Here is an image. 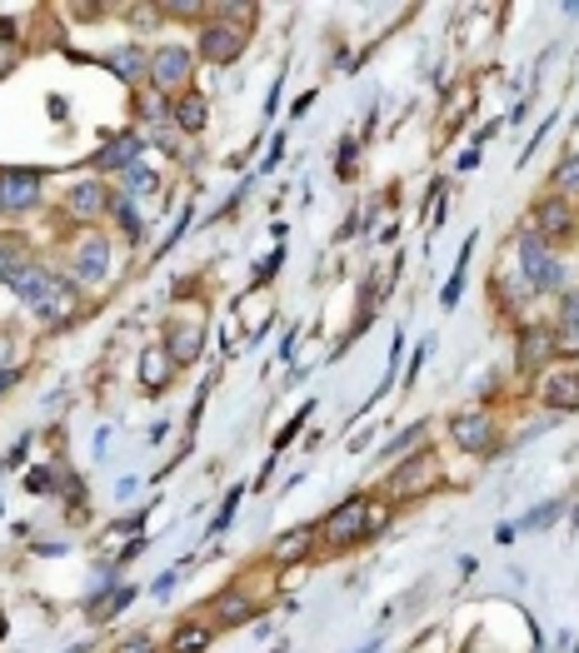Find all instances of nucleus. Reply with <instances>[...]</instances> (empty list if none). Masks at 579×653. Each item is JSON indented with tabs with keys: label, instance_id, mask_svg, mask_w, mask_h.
Listing matches in <instances>:
<instances>
[{
	"label": "nucleus",
	"instance_id": "obj_1",
	"mask_svg": "<svg viewBox=\"0 0 579 653\" xmlns=\"http://www.w3.org/2000/svg\"><path fill=\"white\" fill-rule=\"evenodd\" d=\"M520 270L530 280V295H560L565 290V270L540 235H520Z\"/></svg>",
	"mask_w": 579,
	"mask_h": 653
},
{
	"label": "nucleus",
	"instance_id": "obj_2",
	"mask_svg": "<svg viewBox=\"0 0 579 653\" xmlns=\"http://www.w3.org/2000/svg\"><path fill=\"white\" fill-rule=\"evenodd\" d=\"M365 514H370V499H365V494L345 499L340 509H330V514H325L320 539H325L330 549H350V544H360V539H365Z\"/></svg>",
	"mask_w": 579,
	"mask_h": 653
},
{
	"label": "nucleus",
	"instance_id": "obj_3",
	"mask_svg": "<svg viewBox=\"0 0 579 653\" xmlns=\"http://www.w3.org/2000/svg\"><path fill=\"white\" fill-rule=\"evenodd\" d=\"M190 75H195V55L185 45H160L150 55V85L155 90H190Z\"/></svg>",
	"mask_w": 579,
	"mask_h": 653
},
{
	"label": "nucleus",
	"instance_id": "obj_4",
	"mask_svg": "<svg viewBox=\"0 0 579 653\" xmlns=\"http://www.w3.org/2000/svg\"><path fill=\"white\" fill-rule=\"evenodd\" d=\"M40 205V170H0V215H25Z\"/></svg>",
	"mask_w": 579,
	"mask_h": 653
},
{
	"label": "nucleus",
	"instance_id": "obj_5",
	"mask_svg": "<svg viewBox=\"0 0 579 653\" xmlns=\"http://www.w3.org/2000/svg\"><path fill=\"white\" fill-rule=\"evenodd\" d=\"M450 439L465 449V454H490L495 449V419L485 409H465L450 419Z\"/></svg>",
	"mask_w": 579,
	"mask_h": 653
},
{
	"label": "nucleus",
	"instance_id": "obj_6",
	"mask_svg": "<svg viewBox=\"0 0 579 653\" xmlns=\"http://www.w3.org/2000/svg\"><path fill=\"white\" fill-rule=\"evenodd\" d=\"M70 265H75V280L80 285H100L110 275V245L100 235H80L75 250H70Z\"/></svg>",
	"mask_w": 579,
	"mask_h": 653
},
{
	"label": "nucleus",
	"instance_id": "obj_7",
	"mask_svg": "<svg viewBox=\"0 0 579 653\" xmlns=\"http://www.w3.org/2000/svg\"><path fill=\"white\" fill-rule=\"evenodd\" d=\"M575 230H579V220H575V210H570V200H560V195H550V200H540L535 205V235L540 240H575Z\"/></svg>",
	"mask_w": 579,
	"mask_h": 653
},
{
	"label": "nucleus",
	"instance_id": "obj_8",
	"mask_svg": "<svg viewBox=\"0 0 579 653\" xmlns=\"http://www.w3.org/2000/svg\"><path fill=\"white\" fill-rule=\"evenodd\" d=\"M240 50H245V30L220 25V20H210V25L200 30V60H210V65H230Z\"/></svg>",
	"mask_w": 579,
	"mask_h": 653
},
{
	"label": "nucleus",
	"instance_id": "obj_9",
	"mask_svg": "<svg viewBox=\"0 0 579 653\" xmlns=\"http://www.w3.org/2000/svg\"><path fill=\"white\" fill-rule=\"evenodd\" d=\"M65 210L75 215V220H100V215H110V190L90 175V180H80V185H70V195H65Z\"/></svg>",
	"mask_w": 579,
	"mask_h": 653
},
{
	"label": "nucleus",
	"instance_id": "obj_10",
	"mask_svg": "<svg viewBox=\"0 0 579 653\" xmlns=\"http://www.w3.org/2000/svg\"><path fill=\"white\" fill-rule=\"evenodd\" d=\"M555 349H560V344H555V334H550V329H525V334H520L515 359H520V369H525V374H535V369H545V364L555 359Z\"/></svg>",
	"mask_w": 579,
	"mask_h": 653
},
{
	"label": "nucleus",
	"instance_id": "obj_11",
	"mask_svg": "<svg viewBox=\"0 0 579 653\" xmlns=\"http://www.w3.org/2000/svg\"><path fill=\"white\" fill-rule=\"evenodd\" d=\"M170 379H175L170 349H165V344H150V349L140 354V384H145L150 394H160V389H170Z\"/></svg>",
	"mask_w": 579,
	"mask_h": 653
},
{
	"label": "nucleus",
	"instance_id": "obj_12",
	"mask_svg": "<svg viewBox=\"0 0 579 653\" xmlns=\"http://www.w3.org/2000/svg\"><path fill=\"white\" fill-rule=\"evenodd\" d=\"M50 285H55V275H50L45 265H35V260H30V265H25V270L10 280V295H15V300H25V305L35 310V305L50 295Z\"/></svg>",
	"mask_w": 579,
	"mask_h": 653
},
{
	"label": "nucleus",
	"instance_id": "obj_13",
	"mask_svg": "<svg viewBox=\"0 0 579 653\" xmlns=\"http://www.w3.org/2000/svg\"><path fill=\"white\" fill-rule=\"evenodd\" d=\"M105 70H110V75H120L125 85H135V80H145V75H150V55H145V50H135V45H120V50H110V55H105Z\"/></svg>",
	"mask_w": 579,
	"mask_h": 653
},
{
	"label": "nucleus",
	"instance_id": "obj_14",
	"mask_svg": "<svg viewBox=\"0 0 579 653\" xmlns=\"http://www.w3.org/2000/svg\"><path fill=\"white\" fill-rule=\"evenodd\" d=\"M165 349H170L175 364H195L200 349H205V329L200 325H175L170 334H165Z\"/></svg>",
	"mask_w": 579,
	"mask_h": 653
},
{
	"label": "nucleus",
	"instance_id": "obj_15",
	"mask_svg": "<svg viewBox=\"0 0 579 653\" xmlns=\"http://www.w3.org/2000/svg\"><path fill=\"white\" fill-rule=\"evenodd\" d=\"M205 120H210V100H205L200 90H185V95L175 100V125H180L185 135H200Z\"/></svg>",
	"mask_w": 579,
	"mask_h": 653
},
{
	"label": "nucleus",
	"instance_id": "obj_16",
	"mask_svg": "<svg viewBox=\"0 0 579 653\" xmlns=\"http://www.w3.org/2000/svg\"><path fill=\"white\" fill-rule=\"evenodd\" d=\"M140 145H145L140 135H120V140H110V145H105V150L95 155V170H120V175H125V170L135 165Z\"/></svg>",
	"mask_w": 579,
	"mask_h": 653
},
{
	"label": "nucleus",
	"instance_id": "obj_17",
	"mask_svg": "<svg viewBox=\"0 0 579 653\" xmlns=\"http://www.w3.org/2000/svg\"><path fill=\"white\" fill-rule=\"evenodd\" d=\"M545 404L555 409V414H570V409H579V374L570 369V374H550L545 379Z\"/></svg>",
	"mask_w": 579,
	"mask_h": 653
},
{
	"label": "nucleus",
	"instance_id": "obj_18",
	"mask_svg": "<svg viewBox=\"0 0 579 653\" xmlns=\"http://www.w3.org/2000/svg\"><path fill=\"white\" fill-rule=\"evenodd\" d=\"M410 459H415V469L405 464V469L390 479V489H395V494H405V489H410V494H420V489H430V484H435V459H430V454H410Z\"/></svg>",
	"mask_w": 579,
	"mask_h": 653
},
{
	"label": "nucleus",
	"instance_id": "obj_19",
	"mask_svg": "<svg viewBox=\"0 0 579 653\" xmlns=\"http://www.w3.org/2000/svg\"><path fill=\"white\" fill-rule=\"evenodd\" d=\"M35 315H40V320H50V325H65V320L75 315V290L55 280V285H50V295L35 305Z\"/></svg>",
	"mask_w": 579,
	"mask_h": 653
},
{
	"label": "nucleus",
	"instance_id": "obj_20",
	"mask_svg": "<svg viewBox=\"0 0 579 653\" xmlns=\"http://www.w3.org/2000/svg\"><path fill=\"white\" fill-rule=\"evenodd\" d=\"M555 344L560 349H579V290H570L560 300V329H555Z\"/></svg>",
	"mask_w": 579,
	"mask_h": 653
},
{
	"label": "nucleus",
	"instance_id": "obj_21",
	"mask_svg": "<svg viewBox=\"0 0 579 653\" xmlns=\"http://www.w3.org/2000/svg\"><path fill=\"white\" fill-rule=\"evenodd\" d=\"M310 544H315V529H290V534H280V539H275L270 559H280V564L290 559V564H295V559H305V554H310Z\"/></svg>",
	"mask_w": 579,
	"mask_h": 653
},
{
	"label": "nucleus",
	"instance_id": "obj_22",
	"mask_svg": "<svg viewBox=\"0 0 579 653\" xmlns=\"http://www.w3.org/2000/svg\"><path fill=\"white\" fill-rule=\"evenodd\" d=\"M215 614H220V624H230V629H235V624H250L255 604H250L240 589H225V594L215 599Z\"/></svg>",
	"mask_w": 579,
	"mask_h": 653
},
{
	"label": "nucleus",
	"instance_id": "obj_23",
	"mask_svg": "<svg viewBox=\"0 0 579 653\" xmlns=\"http://www.w3.org/2000/svg\"><path fill=\"white\" fill-rule=\"evenodd\" d=\"M210 639H215V634H210L205 624H180V629L170 634V653H205Z\"/></svg>",
	"mask_w": 579,
	"mask_h": 653
},
{
	"label": "nucleus",
	"instance_id": "obj_24",
	"mask_svg": "<svg viewBox=\"0 0 579 653\" xmlns=\"http://www.w3.org/2000/svg\"><path fill=\"white\" fill-rule=\"evenodd\" d=\"M110 215H115V225H120V235H125V240H140V230H145V215L135 210V200H130V195L110 200Z\"/></svg>",
	"mask_w": 579,
	"mask_h": 653
},
{
	"label": "nucleus",
	"instance_id": "obj_25",
	"mask_svg": "<svg viewBox=\"0 0 579 653\" xmlns=\"http://www.w3.org/2000/svg\"><path fill=\"white\" fill-rule=\"evenodd\" d=\"M25 265H30L25 245H20V240H10V235H0V285H10Z\"/></svg>",
	"mask_w": 579,
	"mask_h": 653
},
{
	"label": "nucleus",
	"instance_id": "obj_26",
	"mask_svg": "<svg viewBox=\"0 0 579 653\" xmlns=\"http://www.w3.org/2000/svg\"><path fill=\"white\" fill-rule=\"evenodd\" d=\"M120 180H125V190H130V195H155V190H160V175H155L150 165H130Z\"/></svg>",
	"mask_w": 579,
	"mask_h": 653
},
{
	"label": "nucleus",
	"instance_id": "obj_27",
	"mask_svg": "<svg viewBox=\"0 0 579 653\" xmlns=\"http://www.w3.org/2000/svg\"><path fill=\"white\" fill-rule=\"evenodd\" d=\"M560 514H565V499H555V504H540V509H530V514H525V519H520L515 529H525V534H535V529H550V524H555Z\"/></svg>",
	"mask_w": 579,
	"mask_h": 653
},
{
	"label": "nucleus",
	"instance_id": "obj_28",
	"mask_svg": "<svg viewBox=\"0 0 579 653\" xmlns=\"http://www.w3.org/2000/svg\"><path fill=\"white\" fill-rule=\"evenodd\" d=\"M210 15H220V25H245V20H255V5H240V0H220V5H210Z\"/></svg>",
	"mask_w": 579,
	"mask_h": 653
},
{
	"label": "nucleus",
	"instance_id": "obj_29",
	"mask_svg": "<svg viewBox=\"0 0 579 653\" xmlns=\"http://www.w3.org/2000/svg\"><path fill=\"white\" fill-rule=\"evenodd\" d=\"M130 599H135V584H120V589H115V594H110V599H105L100 609H90V614H95V619L105 624V619H115V614H120V609H125Z\"/></svg>",
	"mask_w": 579,
	"mask_h": 653
},
{
	"label": "nucleus",
	"instance_id": "obj_30",
	"mask_svg": "<svg viewBox=\"0 0 579 653\" xmlns=\"http://www.w3.org/2000/svg\"><path fill=\"white\" fill-rule=\"evenodd\" d=\"M160 15H175V20H195V15H205L210 5H200V0H165V5H155Z\"/></svg>",
	"mask_w": 579,
	"mask_h": 653
},
{
	"label": "nucleus",
	"instance_id": "obj_31",
	"mask_svg": "<svg viewBox=\"0 0 579 653\" xmlns=\"http://www.w3.org/2000/svg\"><path fill=\"white\" fill-rule=\"evenodd\" d=\"M420 434H425V419H420L415 429H405V434H395V439L385 444V459H400V454H405V449H410V444H415Z\"/></svg>",
	"mask_w": 579,
	"mask_h": 653
},
{
	"label": "nucleus",
	"instance_id": "obj_32",
	"mask_svg": "<svg viewBox=\"0 0 579 653\" xmlns=\"http://www.w3.org/2000/svg\"><path fill=\"white\" fill-rule=\"evenodd\" d=\"M240 494H245V489H230V494H225V504H220V514H215L210 534H225V529H230V519H235V504H240Z\"/></svg>",
	"mask_w": 579,
	"mask_h": 653
},
{
	"label": "nucleus",
	"instance_id": "obj_33",
	"mask_svg": "<svg viewBox=\"0 0 579 653\" xmlns=\"http://www.w3.org/2000/svg\"><path fill=\"white\" fill-rule=\"evenodd\" d=\"M555 185H560L565 195H579V155H575V160H565V165H560V175H555Z\"/></svg>",
	"mask_w": 579,
	"mask_h": 653
},
{
	"label": "nucleus",
	"instance_id": "obj_34",
	"mask_svg": "<svg viewBox=\"0 0 579 653\" xmlns=\"http://www.w3.org/2000/svg\"><path fill=\"white\" fill-rule=\"evenodd\" d=\"M25 489H30V494H45V489L55 494V469H35V474L25 479Z\"/></svg>",
	"mask_w": 579,
	"mask_h": 653
},
{
	"label": "nucleus",
	"instance_id": "obj_35",
	"mask_svg": "<svg viewBox=\"0 0 579 653\" xmlns=\"http://www.w3.org/2000/svg\"><path fill=\"white\" fill-rule=\"evenodd\" d=\"M150 649H155V644H150L145 634H130V639H120V649L115 653H150Z\"/></svg>",
	"mask_w": 579,
	"mask_h": 653
},
{
	"label": "nucleus",
	"instance_id": "obj_36",
	"mask_svg": "<svg viewBox=\"0 0 579 653\" xmlns=\"http://www.w3.org/2000/svg\"><path fill=\"white\" fill-rule=\"evenodd\" d=\"M10 354H15V339L0 334V369H10Z\"/></svg>",
	"mask_w": 579,
	"mask_h": 653
},
{
	"label": "nucleus",
	"instance_id": "obj_37",
	"mask_svg": "<svg viewBox=\"0 0 579 653\" xmlns=\"http://www.w3.org/2000/svg\"><path fill=\"white\" fill-rule=\"evenodd\" d=\"M170 589H175V574H160V579H155V594H160V599H165V594H170Z\"/></svg>",
	"mask_w": 579,
	"mask_h": 653
},
{
	"label": "nucleus",
	"instance_id": "obj_38",
	"mask_svg": "<svg viewBox=\"0 0 579 653\" xmlns=\"http://www.w3.org/2000/svg\"><path fill=\"white\" fill-rule=\"evenodd\" d=\"M15 379H20V369H0V394H5V389H15Z\"/></svg>",
	"mask_w": 579,
	"mask_h": 653
},
{
	"label": "nucleus",
	"instance_id": "obj_39",
	"mask_svg": "<svg viewBox=\"0 0 579 653\" xmlns=\"http://www.w3.org/2000/svg\"><path fill=\"white\" fill-rule=\"evenodd\" d=\"M10 60H15V50H10V45H5V40H0V75H5V70H10Z\"/></svg>",
	"mask_w": 579,
	"mask_h": 653
},
{
	"label": "nucleus",
	"instance_id": "obj_40",
	"mask_svg": "<svg viewBox=\"0 0 579 653\" xmlns=\"http://www.w3.org/2000/svg\"><path fill=\"white\" fill-rule=\"evenodd\" d=\"M0 634H5V619H0Z\"/></svg>",
	"mask_w": 579,
	"mask_h": 653
}]
</instances>
